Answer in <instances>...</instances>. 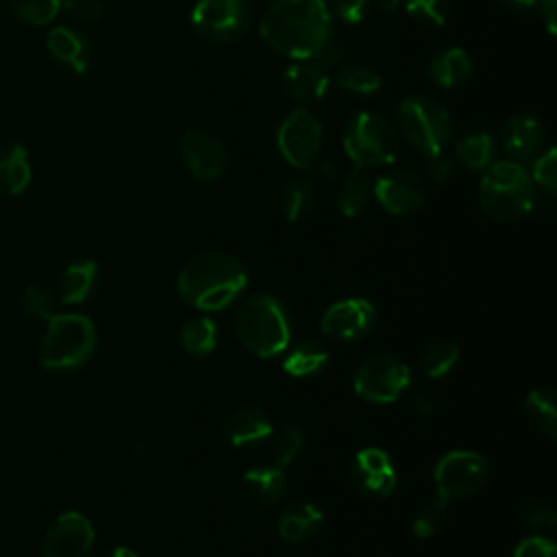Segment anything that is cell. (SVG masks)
<instances>
[{
    "mask_svg": "<svg viewBox=\"0 0 557 557\" xmlns=\"http://www.w3.org/2000/svg\"><path fill=\"white\" fill-rule=\"evenodd\" d=\"M261 39L294 61L313 54L333 37L331 11L324 0H274L259 24Z\"/></svg>",
    "mask_w": 557,
    "mask_h": 557,
    "instance_id": "obj_1",
    "label": "cell"
},
{
    "mask_svg": "<svg viewBox=\"0 0 557 557\" xmlns=\"http://www.w3.org/2000/svg\"><path fill=\"white\" fill-rule=\"evenodd\" d=\"M246 272L224 252H200L183 263L176 276L181 298L202 311H220L246 287Z\"/></svg>",
    "mask_w": 557,
    "mask_h": 557,
    "instance_id": "obj_2",
    "label": "cell"
},
{
    "mask_svg": "<svg viewBox=\"0 0 557 557\" xmlns=\"http://www.w3.org/2000/svg\"><path fill=\"white\" fill-rule=\"evenodd\" d=\"M479 205L494 222H516L535 205V185L520 161H496L485 168Z\"/></svg>",
    "mask_w": 557,
    "mask_h": 557,
    "instance_id": "obj_3",
    "label": "cell"
},
{
    "mask_svg": "<svg viewBox=\"0 0 557 557\" xmlns=\"http://www.w3.org/2000/svg\"><path fill=\"white\" fill-rule=\"evenodd\" d=\"M239 342L257 357L281 355L289 344V320L283 305L270 294H255L242 302L235 313Z\"/></svg>",
    "mask_w": 557,
    "mask_h": 557,
    "instance_id": "obj_4",
    "label": "cell"
},
{
    "mask_svg": "<svg viewBox=\"0 0 557 557\" xmlns=\"http://www.w3.org/2000/svg\"><path fill=\"white\" fill-rule=\"evenodd\" d=\"M96 350V329L81 313H57L48 320L39 361L48 370H76L91 359Z\"/></svg>",
    "mask_w": 557,
    "mask_h": 557,
    "instance_id": "obj_5",
    "label": "cell"
},
{
    "mask_svg": "<svg viewBox=\"0 0 557 557\" xmlns=\"http://www.w3.org/2000/svg\"><path fill=\"white\" fill-rule=\"evenodd\" d=\"M398 128L405 141L424 157L444 152L453 133L448 111L435 98L424 94L407 96L400 102Z\"/></svg>",
    "mask_w": 557,
    "mask_h": 557,
    "instance_id": "obj_6",
    "label": "cell"
},
{
    "mask_svg": "<svg viewBox=\"0 0 557 557\" xmlns=\"http://www.w3.org/2000/svg\"><path fill=\"white\" fill-rule=\"evenodd\" d=\"M398 146V133L392 122L374 111L357 113L344 133V152L359 170L394 163Z\"/></svg>",
    "mask_w": 557,
    "mask_h": 557,
    "instance_id": "obj_7",
    "label": "cell"
},
{
    "mask_svg": "<svg viewBox=\"0 0 557 557\" xmlns=\"http://www.w3.org/2000/svg\"><path fill=\"white\" fill-rule=\"evenodd\" d=\"M322 141H324V131L320 120L309 109H302V107L292 109L281 122L276 133L278 152L289 165L298 170H309L318 163Z\"/></svg>",
    "mask_w": 557,
    "mask_h": 557,
    "instance_id": "obj_8",
    "label": "cell"
},
{
    "mask_svg": "<svg viewBox=\"0 0 557 557\" xmlns=\"http://www.w3.org/2000/svg\"><path fill=\"white\" fill-rule=\"evenodd\" d=\"M252 22L250 0H198L191 11L194 28L209 41L231 44Z\"/></svg>",
    "mask_w": 557,
    "mask_h": 557,
    "instance_id": "obj_9",
    "label": "cell"
},
{
    "mask_svg": "<svg viewBox=\"0 0 557 557\" xmlns=\"http://www.w3.org/2000/svg\"><path fill=\"white\" fill-rule=\"evenodd\" d=\"M411 383L407 363L394 355H374L355 372V392L368 403H394Z\"/></svg>",
    "mask_w": 557,
    "mask_h": 557,
    "instance_id": "obj_10",
    "label": "cell"
},
{
    "mask_svg": "<svg viewBox=\"0 0 557 557\" xmlns=\"http://www.w3.org/2000/svg\"><path fill=\"white\" fill-rule=\"evenodd\" d=\"M433 479L437 494L446 500L466 498L483 487L487 479V461L474 450H450L437 461Z\"/></svg>",
    "mask_w": 557,
    "mask_h": 557,
    "instance_id": "obj_11",
    "label": "cell"
},
{
    "mask_svg": "<svg viewBox=\"0 0 557 557\" xmlns=\"http://www.w3.org/2000/svg\"><path fill=\"white\" fill-rule=\"evenodd\" d=\"M374 198L392 215H405L418 211L426 202V183L413 170L400 168L381 174L374 181Z\"/></svg>",
    "mask_w": 557,
    "mask_h": 557,
    "instance_id": "obj_12",
    "label": "cell"
},
{
    "mask_svg": "<svg viewBox=\"0 0 557 557\" xmlns=\"http://www.w3.org/2000/svg\"><path fill=\"white\" fill-rule=\"evenodd\" d=\"M181 157L187 172L194 178L207 183L220 178L228 165V157L222 141L202 128L185 131L181 139Z\"/></svg>",
    "mask_w": 557,
    "mask_h": 557,
    "instance_id": "obj_13",
    "label": "cell"
},
{
    "mask_svg": "<svg viewBox=\"0 0 557 557\" xmlns=\"http://www.w3.org/2000/svg\"><path fill=\"white\" fill-rule=\"evenodd\" d=\"M94 527L78 511L61 513L44 540V557H87L94 546Z\"/></svg>",
    "mask_w": 557,
    "mask_h": 557,
    "instance_id": "obj_14",
    "label": "cell"
},
{
    "mask_svg": "<svg viewBox=\"0 0 557 557\" xmlns=\"http://www.w3.org/2000/svg\"><path fill=\"white\" fill-rule=\"evenodd\" d=\"M372 322H374V307L370 305V300L352 296V298L333 302L324 311V315L320 320V329L326 337L352 342V339H359L361 335H366L370 331Z\"/></svg>",
    "mask_w": 557,
    "mask_h": 557,
    "instance_id": "obj_15",
    "label": "cell"
},
{
    "mask_svg": "<svg viewBox=\"0 0 557 557\" xmlns=\"http://www.w3.org/2000/svg\"><path fill=\"white\" fill-rule=\"evenodd\" d=\"M352 485L372 498H387L396 490V470L392 459L381 448H363L350 466Z\"/></svg>",
    "mask_w": 557,
    "mask_h": 557,
    "instance_id": "obj_16",
    "label": "cell"
},
{
    "mask_svg": "<svg viewBox=\"0 0 557 557\" xmlns=\"http://www.w3.org/2000/svg\"><path fill=\"white\" fill-rule=\"evenodd\" d=\"M285 494V474L281 468H252L244 472L235 483V496L239 503L263 509L274 505Z\"/></svg>",
    "mask_w": 557,
    "mask_h": 557,
    "instance_id": "obj_17",
    "label": "cell"
},
{
    "mask_svg": "<svg viewBox=\"0 0 557 557\" xmlns=\"http://www.w3.org/2000/svg\"><path fill=\"white\" fill-rule=\"evenodd\" d=\"M283 94L300 104L318 102L329 91V72L311 59L294 61L281 76Z\"/></svg>",
    "mask_w": 557,
    "mask_h": 557,
    "instance_id": "obj_18",
    "label": "cell"
},
{
    "mask_svg": "<svg viewBox=\"0 0 557 557\" xmlns=\"http://www.w3.org/2000/svg\"><path fill=\"white\" fill-rule=\"evenodd\" d=\"M503 146L513 161H529L542 152L544 126L529 113L511 115L503 126Z\"/></svg>",
    "mask_w": 557,
    "mask_h": 557,
    "instance_id": "obj_19",
    "label": "cell"
},
{
    "mask_svg": "<svg viewBox=\"0 0 557 557\" xmlns=\"http://www.w3.org/2000/svg\"><path fill=\"white\" fill-rule=\"evenodd\" d=\"M222 433L233 446H255L272 435L270 418L255 407H239L224 416Z\"/></svg>",
    "mask_w": 557,
    "mask_h": 557,
    "instance_id": "obj_20",
    "label": "cell"
},
{
    "mask_svg": "<svg viewBox=\"0 0 557 557\" xmlns=\"http://www.w3.org/2000/svg\"><path fill=\"white\" fill-rule=\"evenodd\" d=\"M324 524V513L309 500L289 503L278 516V535L287 542H302L313 537Z\"/></svg>",
    "mask_w": 557,
    "mask_h": 557,
    "instance_id": "obj_21",
    "label": "cell"
},
{
    "mask_svg": "<svg viewBox=\"0 0 557 557\" xmlns=\"http://www.w3.org/2000/svg\"><path fill=\"white\" fill-rule=\"evenodd\" d=\"M46 46L50 54L72 72L83 74L89 67V44L78 30L70 26H54L46 37Z\"/></svg>",
    "mask_w": 557,
    "mask_h": 557,
    "instance_id": "obj_22",
    "label": "cell"
},
{
    "mask_svg": "<svg viewBox=\"0 0 557 557\" xmlns=\"http://www.w3.org/2000/svg\"><path fill=\"white\" fill-rule=\"evenodd\" d=\"M472 70H474V63H472L470 54L459 46L437 52L429 63V76L442 89L461 87L463 83L470 81Z\"/></svg>",
    "mask_w": 557,
    "mask_h": 557,
    "instance_id": "obj_23",
    "label": "cell"
},
{
    "mask_svg": "<svg viewBox=\"0 0 557 557\" xmlns=\"http://www.w3.org/2000/svg\"><path fill=\"white\" fill-rule=\"evenodd\" d=\"M96 278H98V265L91 259L85 261H76L70 263L59 281V298L63 305H78L85 302L94 287H96Z\"/></svg>",
    "mask_w": 557,
    "mask_h": 557,
    "instance_id": "obj_24",
    "label": "cell"
},
{
    "mask_svg": "<svg viewBox=\"0 0 557 557\" xmlns=\"http://www.w3.org/2000/svg\"><path fill=\"white\" fill-rule=\"evenodd\" d=\"M30 183L28 150L22 144H11L0 152V189L17 196Z\"/></svg>",
    "mask_w": 557,
    "mask_h": 557,
    "instance_id": "obj_25",
    "label": "cell"
},
{
    "mask_svg": "<svg viewBox=\"0 0 557 557\" xmlns=\"http://www.w3.org/2000/svg\"><path fill=\"white\" fill-rule=\"evenodd\" d=\"M524 413L531 426L548 440L557 437V405L553 387H535L527 394Z\"/></svg>",
    "mask_w": 557,
    "mask_h": 557,
    "instance_id": "obj_26",
    "label": "cell"
},
{
    "mask_svg": "<svg viewBox=\"0 0 557 557\" xmlns=\"http://www.w3.org/2000/svg\"><path fill=\"white\" fill-rule=\"evenodd\" d=\"M496 144L487 133H470L455 144V157L470 170H485L494 163Z\"/></svg>",
    "mask_w": 557,
    "mask_h": 557,
    "instance_id": "obj_27",
    "label": "cell"
},
{
    "mask_svg": "<svg viewBox=\"0 0 557 557\" xmlns=\"http://www.w3.org/2000/svg\"><path fill=\"white\" fill-rule=\"evenodd\" d=\"M370 198V181L366 176V170L355 168L350 174L344 176L339 189H337V207L342 215L357 218Z\"/></svg>",
    "mask_w": 557,
    "mask_h": 557,
    "instance_id": "obj_28",
    "label": "cell"
},
{
    "mask_svg": "<svg viewBox=\"0 0 557 557\" xmlns=\"http://www.w3.org/2000/svg\"><path fill=\"white\" fill-rule=\"evenodd\" d=\"M329 361V352L318 342H300L285 359L283 370L292 376H311L318 374Z\"/></svg>",
    "mask_w": 557,
    "mask_h": 557,
    "instance_id": "obj_29",
    "label": "cell"
},
{
    "mask_svg": "<svg viewBox=\"0 0 557 557\" xmlns=\"http://www.w3.org/2000/svg\"><path fill=\"white\" fill-rule=\"evenodd\" d=\"M457 359H459V348L455 342L435 339L422 348L418 357V366L422 374H426L429 379H442L457 363Z\"/></svg>",
    "mask_w": 557,
    "mask_h": 557,
    "instance_id": "obj_30",
    "label": "cell"
},
{
    "mask_svg": "<svg viewBox=\"0 0 557 557\" xmlns=\"http://www.w3.org/2000/svg\"><path fill=\"white\" fill-rule=\"evenodd\" d=\"M315 189L307 178H292L281 194V207L289 222H298L313 211Z\"/></svg>",
    "mask_w": 557,
    "mask_h": 557,
    "instance_id": "obj_31",
    "label": "cell"
},
{
    "mask_svg": "<svg viewBox=\"0 0 557 557\" xmlns=\"http://www.w3.org/2000/svg\"><path fill=\"white\" fill-rule=\"evenodd\" d=\"M218 344V329L209 318L187 320L181 329V346L185 352L202 357L209 355Z\"/></svg>",
    "mask_w": 557,
    "mask_h": 557,
    "instance_id": "obj_32",
    "label": "cell"
},
{
    "mask_svg": "<svg viewBox=\"0 0 557 557\" xmlns=\"http://www.w3.org/2000/svg\"><path fill=\"white\" fill-rule=\"evenodd\" d=\"M337 85L344 91H350V94H357V96H370V94H376L381 89L383 76L370 65L350 63V65L339 67Z\"/></svg>",
    "mask_w": 557,
    "mask_h": 557,
    "instance_id": "obj_33",
    "label": "cell"
},
{
    "mask_svg": "<svg viewBox=\"0 0 557 557\" xmlns=\"http://www.w3.org/2000/svg\"><path fill=\"white\" fill-rule=\"evenodd\" d=\"M63 0H7L9 9L30 26H46L50 24L59 11Z\"/></svg>",
    "mask_w": 557,
    "mask_h": 557,
    "instance_id": "obj_34",
    "label": "cell"
},
{
    "mask_svg": "<svg viewBox=\"0 0 557 557\" xmlns=\"http://www.w3.org/2000/svg\"><path fill=\"white\" fill-rule=\"evenodd\" d=\"M446 498L444 496H431L429 500L422 503V507L416 511L411 520V533L416 537H431L437 533L446 518Z\"/></svg>",
    "mask_w": 557,
    "mask_h": 557,
    "instance_id": "obj_35",
    "label": "cell"
},
{
    "mask_svg": "<svg viewBox=\"0 0 557 557\" xmlns=\"http://www.w3.org/2000/svg\"><path fill=\"white\" fill-rule=\"evenodd\" d=\"M403 7L424 28L444 26L450 13L448 0H405Z\"/></svg>",
    "mask_w": 557,
    "mask_h": 557,
    "instance_id": "obj_36",
    "label": "cell"
},
{
    "mask_svg": "<svg viewBox=\"0 0 557 557\" xmlns=\"http://www.w3.org/2000/svg\"><path fill=\"white\" fill-rule=\"evenodd\" d=\"M300 448H302V433H300V429H296V426H285V429L278 433L276 442H274V448H272V466L283 470L285 466H289V463L298 457Z\"/></svg>",
    "mask_w": 557,
    "mask_h": 557,
    "instance_id": "obj_37",
    "label": "cell"
},
{
    "mask_svg": "<svg viewBox=\"0 0 557 557\" xmlns=\"http://www.w3.org/2000/svg\"><path fill=\"white\" fill-rule=\"evenodd\" d=\"M533 185H540L546 194H555L557 189V152L555 148H546L537 154L531 170Z\"/></svg>",
    "mask_w": 557,
    "mask_h": 557,
    "instance_id": "obj_38",
    "label": "cell"
},
{
    "mask_svg": "<svg viewBox=\"0 0 557 557\" xmlns=\"http://www.w3.org/2000/svg\"><path fill=\"white\" fill-rule=\"evenodd\" d=\"M22 307L33 318L50 320L52 315H57V305H54L52 294L46 287H39V285L26 287V292L22 294Z\"/></svg>",
    "mask_w": 557,
    "mask_h": 557,
    "instance_id": "obj_39",
    "label": "cell"
},
{
    "mask_svg": "<svg viewBox=\"0 0 557 557\" xmlns=\"http://www.w3.org/2000/svg\"><path fill=\"white\" fill-rule=\"evenodd\" d=\"M522 520L533 529H550L557 522L555 507L544 498H531L520 509Z\"/></svg>",
    "mask_w": 557,
    "mask_h": 557,
    "instance_id": "obj_40",
    "label": "cell"
},
{
    "mask_svg": "<svg viewBox=\"0 0 557 557\" xmlns=\"http://www.w3.org/2000/svg\"><path fill=\"white\" fill-rule=\"evenodd\" d=\"M61 9H65L78 22H98L104 13L102 0H63Z\"/></svg>",
    "mask_w": 557,
    "mask_h": 557,
    "instance_id": "obj_41",
    "label": "cell"
},
{
    "mask_svg": "<svg viewBox=\"0 0 557 557\" xmlns=\"http://www.w3.org/2000/svg\"><path fill=\"white\" fill-rule=\"evenodd\" d=\"M370 0H331V9L342 22L359 24L368 13Z\"/></svg>",
    "mask_w": 557,
    "mask_h": 557,
    "instance_id": "obj_42",
    "label": "cell"
},
{
    "mask_svg": "<svg viewBox=\"0 0 557 557\" xmlns=\"http://www.w3.org/2000/svg\"><path fill=\"white\" fill-rule=\"evenodd\" d=\"M513 557H555V544L542 535H529L516 546Z\"/></svg>",
    "mask_w": 557,
    "mask_h": 557,
    "instance_id": "obj_43",
    "label": "cell"
},
{
    "mask_svg": "<svg viewBox=\"0 0 557 557\" xmlns=\"http://www.w3.org/2000/svg\"><path fill=\"white\" fill-rule=\"evenodd\" d=\"M431 163H429V178L435 183V185H446L453 174H455V161L450 157H446L444 152L435 154V157H429Z\"/></svg>",
    "mask_w": 557,
    "mask_h": 557,
    "instance_id": "obj_44",
    "label": "cell"
},
{
    "mask_svg": "<svg viewBox=\"0 0 557 557\" xmlns=\"http://www.w3.org/2000/svg\"><path fill=\"white\" fill-rule=\"evenodd\" d=\"M311 61L318 63L322 70L329 72V70H333V67L339 65V61H342V46L337 44L335 37H329L326 44L313 54Z\"/></svg>",
    "mask_w": 557,
    "mask_h": 557,
    "instance_id": "obj_45",
    "label": "cell"
},
{
    "mask_svg": "<svg viewBox=\"0 0 557 557\" xmlns=\"http://www.w3.org/2000/svg\"><path fill=\"white\" fill-rule=\"evenodd\" d=\"M435 407H437V403H435V398H433L426 389L413 392V396H411V409H413L418 416H431V413L435 411Z\"/></svg>",
    "mask_w": 557,
    "mask_h": 557,
    "instance_id": "obj_46",
    "label": "cell"
},
{
    "mask_svg": "<svg viewBox=\"0 0 557 557\" xmlns=\"http://www.w3.org/2000/svg\"><path fill=\"white\" fill-rule=\"evenodd\" d=\"M537 11H540V17L546 26V30L550 35H555V28H557V0H537Z\"/></svg>",
    "mask_w": 557,
    "mask_h": 557,
    "instance_id": "obj_47",
    "label": "cell"
},
{
    "mask_svg": "<svg viewBox=\"0 0 557 557\" xmlns=\"http://www.w3.org/2000/svg\"><path fill=\"white\" fill-rule=\"evenodd\" d=\"M498 2L503 9H507L509 13H516V15L529 13L537 4V0H498Z\"/></svg>",
    "mask_w": 557,
    "mask_h": 557,
    "instance_id": "obj_48",
    "label": "cell"
},
{
    "mask_svg": "<svg viewBox=\"0 0 557 557\" xmlns=\"http://www.w3.org/2000/svg\"><path fill=\"white\" fill-rule=\"evenodd\" d=\"M376 2V7L381 9V11H387V13H394L405 0H374Z\"/></svg>",
    "mask_w": 557,
    "mask_h": 557,
    "instance_id": "obj_49",
    "label": "cell"
},
{
    "mask_svg": "<svg viewBox=\"0 0 557 557\" xmlns=\"http://www.w3.org/2000/svg\"><path fill=\"white\" fill-rule=\"evenodd\" d=\"M109 557H139L137 553H133L131 548H124V546H120V548H115Z\"/></svg>",
    "mask_w": 557,
    "mask_h": 557,
    "instance_id": "obj_50",
    "label": "cell"
}]
</instances>
